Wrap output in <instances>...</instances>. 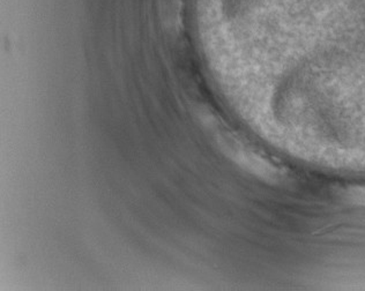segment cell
Here are the masks:
<instances>
[{"label": "cell", "instance_id": "2", "mask_svg": "<svg viewBox=\"0 0 365 291\" xmlns=\"http://www.w3.org/2000/svg\"><path fill=\"white\" fill-rule=\"evenodd\" d=\"M344 197L350 203L365 206V185L353 186V188H348L344 193Z\"/></svg>", "mask_w": 365, "mask_h": 291}, {"label": "cell", "instance_id": "1", "mask_svg": "<svg viewBox=\"0 0 365 291\" xmlns=\"http://www.w3.org/2000/svg\"><path fill=\"white\" fill-rule=\"evenodd\" d=\"M216 140L220 150L244 171L269 184H279L284 178V173L280 168L257 154L252 149L247 148L243 143L221 136Z\"/></svg>", "mask_w": 365, "mask_h": 291}]
</instances>
